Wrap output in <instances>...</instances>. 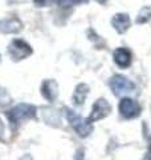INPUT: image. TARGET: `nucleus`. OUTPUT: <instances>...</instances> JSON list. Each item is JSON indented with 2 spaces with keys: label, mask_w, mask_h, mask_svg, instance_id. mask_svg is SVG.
Segmentation results:
<instances>
[{
  "label": "nucleus",
  "mask_w": 151,
  "mask_h": 160,
  "mask_svg": "<svg viewBox=\"0 0 151 160\" xmlns=\"http://www.w3.org/2000/svg\"><path fill=\"white\" fill-rule=\"evenodd\" d=\"M112 27L118 33H125L131 27V19L127 13H115L112 18Z\"/></svg>",
  "instance_id": "nucleus-10"
},
{
  "label": "nucleus",
  "mask_w": 151,
  "mask_h": 160,
  "mask_svg": "<svg viewBox=\"0 0 151 160\" xmlns=\"http://www.w3.org/2000/svg\"><path fill=\"white\" fill-rule=\"evenodd\" d=\"M95 2H97V3H99V4H105V3L108 2V0H95Z\"/></svg>",
  "instance_id": "nucleus-22"
},
{
  "label": "nucleus",
  "mask_w": 151,
  "mask_h": 160,
  "mask_svg": "<svg viewBox=\"0 0 151 160\" xmlns=\"http://www.w3.org/2000/svg\"><path fill=\"white\" fill-rule=\"evenodd\" d=\"M150 19H151V8L143 7L137 16V24H144V23H147Z\"/></svg>",
  "instance_id": "nucleus-13"
},
{
  "label": "nucleus",
  "mask_w": 151,
  "mask_h": 160,
  "mask_svg": "<svg viewBox=\"0 0 151 160\" xmlns=\"http://www.w3.org/2000/svg\"><path fill=\"white\" fill-rule=\"evenodd\" d=\"M112 104L105 98H99L94 102L93 107H92V111H90V115L88 120L90 123H94V122H98V120H102L105 118H108L110 113H112Z\"/></svg>",
  "instance_id": "nucleus-6"
},
{
  "label": "nucleus",
  "mask_w": 151,
  "mask_h": 160,
  "mask_svg": "<svg viewBox=\"0 0 151 160\" xmlns=\"http://www.w3.org/2000/svg\"><path fill=\"white\" fill-rule=\"evenodd\" d=\"M43 119L52 127H61V116L54 108H43Z\"/></svg>",
  "instance_id": "nucleus-12"
},
{
  "label": "nucleus",
  "mask_w": 151,
  "mask_h": 160,
  "mask_svg": "<svg viewBox=\"0 0 151 160\" xmlns=\"http://www.w3.org/2000/svg\"><path fill=\"white\" fill-rule=\"evenodd\" d=\"M89 91H90V88L88 84H85V83H80L78 86L76 87L73 96H72V102L76 107H81L85 103V100H86L88 95H89Z\"/></svg>",
  "instance_id": "nucleus-11"
},
{
  "label": "nucleus",
  "mask_w": 151,
  "mask_h": 160,
  "mask_svg": "<svg viewBox=\"0 0 151 160\" xmlns=\"http://www.w3.org/2000/svg\"><path fill=\"white\" fill-rule=\"evenodd\" d=\"M118 111L119 115L126 120H131V119H137L140 112H142V107L140 104L134 99L130 98H123L121 99V102L118 104Z\"/></svg>",
  "instance_id": "nucleus-4"
},
{
  "label": "nucleus",
  "mask_w": 151,
  "mask_h": 160,
  "mask_svg": "<svg viewBox=\"0 0 151 160\" xmlns=\"http://www.w3.org/2000/svg\"><path fill=\"white\" fill-rule=\"evenodd\" d=\"M149 153H151V136L149 139Z\"/></svg>",
  "instance_id": "nucleus-21"
},
{
  "label": "nucleus",
  "mask_w": 151,
  "mask_h": 160,
  "mask_svg": "<svg viewBox=\"0 0 151 160\" xmlns=\"http://www.w3.org/2000/svg\"><path fill=\"white\" fill-rule=\"evenodd\" d=\"M36 112H37V109L34 106H32V104L20 103L9 109L6 115H7V119H8L9 124H11L12 129H17L20 126H23L24 123L36 119Z\"/></svg>",
  "instance_id": "nucleus-1"
},
{
  "label": "nucleus",
  "mask_w": 151,
  "mask_h": 160,
  "mask_svg": "<svg viewBox=\"0 0 151 160\" xmlns=\"http://www.w3.org/2000/svg\"><path fill=\"white\" fill-rule=\"evenodd\" d=\"M56 0H33L34 6L39 7V8H43V7H48L50 4H53Z\"/></svg>",
  "instance_id": "nucleus-16"
},
{
  "label": "nucleus",
  "mask_w": 151,
  "mask_h": 160,
  "mask_svg": "<svg viewBox=\"0 0 151 160\" xmlns=\"http://www.w3.org/2000/svg\"><path fill=\"white\" fill-rule=\"evenodd\" d=\"M109 86L115 96H121V95L133 92L135 89V84L130 79L123 76V75H114V76L110 79Z\"/></svg>",
  "instance_id": "nucleus-5"
},
{
  "label": "nucleus",
  "mask_w": 151,
  "mask_h": 160,
  "mask_svg": "<svg viewBox=\"0 0 151 160\" xmlns=\"http://www.w3.org/2000/svg\"><path fill=\"white\" fill-rule=\"evenodd\" d=\"M0 62H2V56H0Z\"/></svg>",
  "instance_id": "nucleus-23"
},
{
  "label": "nucleus",
  "mask_w": 151,
  "mask_h": 160,
  "mask_svg": "<svg viewBox=\"0 0 151 160\" xmlns=\"http://www.w3.org/2000/svg\"><path fill=\"white\" fill-rule=\"evenodd\" d=\"M65 116H66L72 128L74 129V132L77 133L80 138H88L89 135L93 132V124L90 123L88 119H85L81 115L74 112L73 109L65 108Z\"/></svg>",
  "instance_id": "nucleus-2"
},
{
  "label": "nucleus",
  "mask_w": 151,
  "mask_h": 160,
  "mask_svg": "<svg viewBox=\"0 0 151 160\" xmlns=\"http://www.w3.org/2000/svg\"><path fill=\"white\" fill-rule=\"evenodd\" d=\"M20 160H33V158L29 153H27V155H23V156L20 158Z\"/></svg>",
  "instance_id": "nucleus-19"
},
{
  "label": "nucleus",
  "mask_w": 151,
  "mask_h": 160,
  "mask_svg": "<svg viewBox=\"0 0 151 160\" xmlns=\"http://www.w3.org/2000/svg\"><path fill=\"white\" fill-rule=\"evenodd\" d=\"M7 53L12 62H21V60L29 58L33 53L31 44L23 39H13L7 48Z\"/></svg>",
  "instance_id": "nucleus-3"
},
{
  "label": "nucleus",
  "mask_w": 151,
  "mask_h": 160,
  "mask_svg": "<svg viewBox=\"0 0 151 160\" xmlns=\"http://www.w3.org/2000/svg\"><path fill=\"white\" fill-rule=\"evenodd\" d=\"M56 3L60 7H73V6H80V4L88 3V0H56Z\"/></svg>",
  "instance_id": "nucleus-14"
},
{
  "label": "nucleus",
  "mask_w": 151,
  "mask_h": 160,
  "mask_svg": "<svg viewBox=\"0 0 151 160\" xmlns=\"http://www.w3.org/2000/svg\"><path fill=\"white\" fill-rule=\"evenodd\" d=\"M113 60L119 68L126 69L131 66V63H133V53L126 47L115 48L113 52Z\"/></svg>",
  "instance_id": "nucleus-7"
},
{
  "label": "nucleus",
  "mask_w": 151,
  "mask_h": 160,
  "mask_svg": "<svg viewBox=\"0 0 151 160\" xmlns=\"http://www.w3.org/2000/svg\"><path fill=\"white\" fill-rule=\"evenodd\" d=\"M74 160H85V156H84V149H78L77 152L74 155Z\"/></svg>",
  "instance_id": "nucleus-17"
},
{
  "label": "nucleus",
  "mask_w": 151,
  "mask_h": 160,
  "mask_svg": "<svg viewBox=\"0 0 151 160\" xmlns=\"http://www.w3.org/2000/svg\"><path fill=\"white\" fill-rule=\"evenodd\" d=\"M23 29V23L19 18H7L0 20V32L19 33Z\"/></svg>",
  "instance_id": "nucleus-9"
},
{
  "label": "nucleus",
  "mask_w": 151,
  "mask_h": 160,
  "mask_svg": "<svg viewBox=\"0 0 151 160\" xmlns=\"http://www.w3.org/2000/svg\"><path fill=\"white\" fill-rule=\"evenodd\" d=\"M41 95L45 100L53 103L58 98V83L54 79H47L41 84Z\"/></svg>",
  "instance_id": "nucleus-8"
},
{
  "label": "nucleus",
  "mask_w": 151,
  "mask_h": 160,
  "mask_svg": "<svg viewBox=\"0 0 151 160\" xmlns=\"http://www.w3.org/2000/svg\"><path fill=\"white\" fill-rule=\"evenodd\" d=\"M9 102H11V96L7 92V89L0 87V106H7Z\"/></svg>",
  "instance_id": "nucleus-15"
},
{
  "label": "nucleus",
  "mask_w": 151,
  "mask_h": 160,
  "mask_svg": "<svg viewBox=\"0 0 151 160\" xmlns=\"http://www.w3.org/2000/svg\"><path fill=\"white\" fill-rule=\"evenodd\" d=\"M143 160H151V153H147L146 156L143 158Z\"/></svg>",
  "instance_id": "nucleus-20"
},
{
  "label": "nucleus",
  "mask_w": 151,
  "mask_h": 160,
  "mask_svg": "<svg viewBox=\"0 0 151 160\" xmlns=\"http://www.w3.org/2000/svg\"><path fill=\"white\" fill-rule=\"evenodd\" d=\"M4 132H6V128H4V122L0 119V142L4 140Z\"/></svg>",
  "instance_id": "nucleus-18"
}]
</instances>
